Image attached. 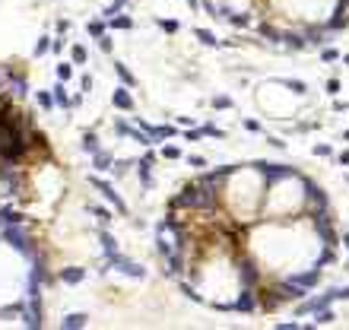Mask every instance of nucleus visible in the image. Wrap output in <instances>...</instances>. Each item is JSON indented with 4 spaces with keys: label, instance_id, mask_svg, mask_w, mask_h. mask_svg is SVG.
Returning a JSON list of instances; mask_svg holds the SVG:
<instances>
[{
    "label": "nucleus",
    "instance_id": "1",
    "mask_svg": "<svg viewBox=\"0 0 349 330\" xmlns=\"http://www.w3.org/2000/svg\"><path fill=\"white\" fill-rule=\"evenodd\" d=\"M178 270L187 289L216 267L235 270L223 308H270L295 299L330 260L327 200L286 165H238L184 187L172 203Z\"/></svg>",
    "mask_w": 349,
    "mask_h": 330
},
{
    "label": "nucleus",
    "instance_id": "2",
    "mask_svg": "<svg viewBox=\"0 0 349 330\" xmlns=\"http://www.w3.org/2000/svg\"><path fill=\"white\" fill-rule=\"evenodd\" d=\"M96 184H99V187H102V194H105V197H108V200H111V203H118V206H121V200H118V194H115V191H111V187H108V184H102V181H96ZM121 210H124V206H121Z\"/></svg>",
    "mask_w": 349,
    "mask_h": 330
},
{
    "label": "nucleus",
    "instance_id": "3",
    "mask_svg": "<svg viewBox=\"0 0 349 330\" xmlns=\"http://www.w3.org/2000/svg\"><path fill=\"white\" fill-rule=\"evenodd\" d=\"M115 105H118V108H130V96L118 92V96H115Z\"/></svg>",
    "mask_w": 349,
    "mask_h": 330
},
{
    "label": "nucleus",
    "instance_id": "4",
    "mask_svg": "<svg viewBox=\"0 0 349 330\" xmlns=\"http://www.w3.org/2000/svg\"><path fill=\"white\" fill-rule=\"evenodd\" d=\"M73 57H76L79 64H83V60H86V48H73Z\"/></svg>",
    "mask_w": 349,
    "mask_h": 330
}]
</instances>
